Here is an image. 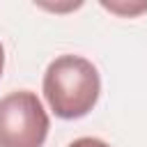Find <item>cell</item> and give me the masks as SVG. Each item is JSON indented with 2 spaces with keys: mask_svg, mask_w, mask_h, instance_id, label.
I'll list each match as a JSON object with an SVG mask.
<instances>
[{
  "mask_svg": "<svg viewBox=\"0 0 147 147\" xmlns=\"http://www.w3.org/2000/svg\"><path fill=\"white\" fill-rule=\"evenodd\" d=\"M2 69H5V48L0 44V76H2Z\"/></svg>",
  "mask_w": 147,
  "mask_h": 147,
  "instance_id": "4",
  "label": "cell"
},
{
  "mask_svg": "<svg viewBox=\"0 0 147 147\" xmlns=\"http://www.w3.org/2000/svg\"><path fill=\"white\" fill-rule=\"evenodd\" d=\"M101 92L96 67L80 55L55 57L44 74V96L51 110L62 119L87 115Z\"/></svg>",
  "mask_w": 147,
  "mask_h": 147,
  "instance_id": "1",
  "label": "cell"
},
{
  "mask_svg": "<svg viewBox=\"0 0 147 147\" xmlns=\"http://www.w3.org/2000/svg\"><path fill=\"white\" fill-rule=\"evenodd\" d=\"M69 147H110V145L103 142L101 138H90V136H85V138H76Z\"/></svg>",
  "mask_w": 147,
  "mask_h": 147,
  "instance_id": "3",
  "label": "cell"
},
{
  "mask_svg": "<svg viewBox=\"0 0 147 147\" xmlns=\"http://www.w3.org/2000/svg\"><path fill=\"white\" fill-rule=\"evenodd\" d=\"M48 115L34 92L18 90L0 99V147H41Z\"/></svg>",
  "mask_w": 147,
  "mask_h": 147,
  "instance_id": "2",
  "label": "cell"
}]
</instances>
